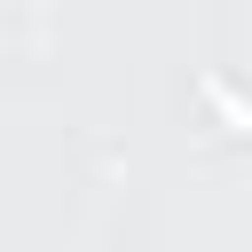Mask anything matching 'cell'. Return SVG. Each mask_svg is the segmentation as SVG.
<instances>
[{
  "instance_id": "cell-1",
  "label": "cell",
  "mask_w": 252,
  "mask_h": 252,
  "mask_svg": "<svg viewBox=\"0 0 252 252\" xmlns=\"http://www.w3.org/2000/svg\"><path fill=\"white\" fill-rule=\"evenodd\" d=\"M205 102H213V110H228L236 126H252V102H244V94H236V87H228L220 71H205Z\"/></svg>"
}]
</instances>
